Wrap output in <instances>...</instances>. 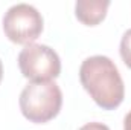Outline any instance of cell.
Returning a JSON list of instances; mask_svg holds the SVG:
<instances>
[{
	"instance_id": "cell-1",
	"label": "cell",
	"mask_w": 131,
	"mask_h": 130,
	"mask_svg": "<svg viewBox=\"0 0 131 130\" xmlns=\"http://www.w3.org/2000/svg\"><path fill=\"white\" fill-rule=\"evenodd\" d=\"M79 80L93 101L104 110L119 107L125 97L124 80L114 61L105 55H93L82 61Z\"/></svg>"
},
{
	"instance_id": "cell-2",
	"label": "cell",
	"mask_w": 131,
	"mask_h": 130,
	"mask_svg": "<svg viewBox=\"0 0 131 130\" xmlns=\"http://www.w3.org/2000/svg\"><path fill=\"white\" fill-rule=\"evenodd\" d=\"M20 110L35 124L53 119L63 106V92L55 81H31L20 94Z\"/></svg>"
},
{
	"instance_id": "cell-3",
	"label": "cell",
	"mask_w": 131,
	"mask_h": 130,
	"mask_svg": "<svg viewBox=\"0 0 131 130\" xmlns=\"http://www.w3.org/2000/svg\"><path fill=\"white\" fill-rule=\"evenodd\" d=\"M3 31L12 43L32 44L43 32V17L32 5L17 3L5 12Z\"/></svg>"
},
{
	"instance_id": "cell-4",
	"label": "cell",
	"mask_w": 131,
	"mask_h": 130,
	"mask_svg": "<svg viewBox=\"0 0 131 130\" xmlns=\"http://www.w3.org/2000/svg\"><path fill=\"white\" fill-rule=\"evenodd\" d=\"M18 67L31 81H53L61 72V61L52 48L32 43L18 54Z\"/></svg>"
},
{
	"instance_id": "cell-5",
	"label": "cell",
	"mask_w": 131,
	"mask_h": 130,
	"mask_svg": "<svg viewBox=\"0 0 131 130\" xmlns=\"http://www.w3.org/2000/svg\"><path fill=\"white\" fill-rule=\"evenodd\" d=\"M108 6V0H78L75 5V15L81 23L96 26L105 18Z\"/></svg>"
},
{
	"instance_id": "cell-6",
	"label": "cell",
	"mask_w": 131,
	"mask_h": 130,
	"mask_svg": "<svg viewBox=\"0 0 131 130\" xmlns=\"http://www.w3.org/2000/svg\"><path fill=\"white\" fill-rule=\"evenodd\" d=\"M122 61L131 69V29H128L127 32L122 35L121 40V48H119Z\"/></svg>"
},
{
	"instance_id": "cell-7",
	"label": "cell",
	"mask_w": 131,
	"mask_h": 130,
	"mask_svg": "<svg viewBox=\"0 0 131 130\" xmlns=\"http://www.w3.org/2000/svg\"><path fill=\"white\" fill-rule=\"evenodd\" d=\"M79 130H110V127L102 124V123H87Z\"/></svg>"
},
{
	"instance_id": "cell-8",
	"label": "cell",
	"mask_w": 131,
	"mask_h": 130,
	"mask_svg": "<svg viewBox=\"0 0 131 130\" xmlns=\"http://www.w3.org/2000/svg\"><path fill=\"white\" fill-rule=\"evenodd\" d=\"M124 130H131V110L127 113V116L124 119Z\"/></svg>"
},
{
	"instance_id": "cell-9",
	"label": "cell",
	"mask_w": 131,
	"mask_h": 130,
	"mask_svg": "<svg viewBox=\"0 0 131 130\" xmlns=\"http://www.w3.org/2000/svg\"><path fill=\"white\" fill-rule=\"evenodd\" d=\"M2 78H3V64H2V60H0V83H2Z\"/></svg>"
}]
</instances>
